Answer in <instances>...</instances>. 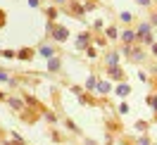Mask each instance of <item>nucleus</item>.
<instances>
[{
    "instance_id": "f257e3e1",
    "label": "nucleus",
    "mask_w": 157,
    "mask_h": 145,
    "mask_svg": "<svg viewBox=\"0 0 157 145\" xmlns=\"http://www.w3.org/2000/svg\"><path fill=\"white\" fill-rule=\"evenodd\" d=\"M50 29H52V26H50ZM67 29H64V26H55V29H52V38L55 40H67Z\"/></svg>"
},
{
    "instance_id": "f03ea898",
    "label": "nucleus",
    "mask_w": 157,
    "mask_h": 145,
    "mask_svg": "<svg viewBox=\"0 0 157 145\" xmlns=\"http://www.w3.org/2000/svg\"><path fill=\"white\" fill-rule=\"evenodd\" d=\"M88 33H81V36H78L76 38V48H88Z\"/></svg>"
},
{
    "instance_id": "7ed1b4c3",
    "label": "nucleus",
    "mask_w": 157,
    "mask_h": 145,
    "mask_svg": "<svg viewBox=\"0 0 157 145\" xmlns=\"http://www.w3.org/2000/svg\"><path fill=\"white\" fill-rule=\"evenodd\" d=\"M117 62H119V55H117V52H109V55H107V64H109V67H117Z\"/></svg>"
},
{
    "instance_id": "20e7f679",
    "label": "nucleus",
    "mask_w": 157,
    "mask_h": 145,
    "mask_svg": "<svg viewBox=\"0 0 157 145\" xmlns=\"http://www.w3.org/2000/svg\"><path fill=\"white\" fill-rule=\"evenodd\" d=\"M121 38L126 40V43H133V40H136V31H124V36H121Z\"/></svg>"
},
{
    "instance_id": "39448f33",
    "label": "nucleus",
    "mask_w": 157,
    "mask_h": 145,
    "mask_svg": "<svg viewBox=\"0 0 157 145\" xmlns=\"http://www.w3.org/2000/svg\"><path fill=\"white\" fill-rule=\"evenodd\" d=\"M109 76L112 78H121V69L119 67H109Z\"/></svg>"
},
{
    "instance_id": "423d86ee",
    "label": "nucleus",
    "mask_w": 157,
    "mask_h": 145,
    "mask_svg": "<svg viewBox=\"0 0 157 145\" xmlns=\"http://www.w3.org/2000/svg\"><path fill=\"white\" fill-rule=\"evenodd\" d=\"M48 69H50V71H57V69H59V59L52 57V59H50V64H48Z\"/></svg>"
},
{
    "instance_id": "0eeeda50",
    "label": "nucleus",
    "mask_w": 157,
    "mask_h": 145,
    "mask_svg": "<svg viewBox=\"0 0 157 145\" xmlns=\"http://www.w3.org/2000/svg\"><path fill=\"white\" fill-rule=\"evenodd\" d=\"M95 88H98L100 93H107V90H109V83H107V81H102V83H98Z\"/></svg>"
},
{
    "instance_id": "6e6552de",
    "label": "nucleus",
    "mask_w": 157,
    "mask_h": 145,
    "mask_svg": "<svg viewBox=\"0 0 157 145\" xmlns=\"http://www.w3.org/2000/svg\"><path fill=\"white\" fill-rule=\"evenodd\" d=\"M117 95H128V86H117Z\"/></svg>"
},
{
    "instance_id": "1a4fd4ad",
    "label": "nucleus",
    "mask_w": 157,
    "mask_h": 145,
    "mask_svg": "<svg viewBox=\"0 0 157 145\" xmlns=\"http://www.w3.org/2000/svg\"><path fill=\"white\" fill-rule=\"evenodd\" d=\"M40 55L43 57H52V48H40Z\"/></svg>"
},
{
    "instance_id": "9d476101",
    "label": "nucleus",
    "mask_w": 157,
    "mask_h": 145,
    "mask_svg": "<svg viewBox=\"0 0 157 145\" xmlns=\"http://www.w3.org/2000/svg\"><path fill=\"white\" fill-rule=\"evenodd\" d=\"M10 105L14 107V109H21V100H17V97H12V100H10Z\"/></svg>"
},
{
    "instance_id": "9b49d317",
    "label": "nucleus",
    "mask_w": 157,
    "mask_h": 145,
    "mask_svg": "<svg viewBox=\"0 0 157 145\" xmlns=\"http://www.w3.org/2000/svg\"><path fill=\"white\" fill-rule=\"evenodd\" d=\"M147 105L152 107V109H157V97H147Z\"/></svg>"
},
{
    "instance_id": "f8f14e48",
    "label": "nucleus",
    "mask_w": 157,
    "mask_h": 145,
    "mask_svg": "<svg viewBox=\"0 0 157 145\" xmlns=\"http://www.w3.org/2000/svg\"><path fill=\"white\" fill-rule=\"evenodd\" d=\"M95 86H98V83H95V78L90 76V78H88V81H86V88H95Z\"/></svg>"
},
{
    "instance_id": "ddd939ff",
    "label": "nucleus",
    "mask_w": 157,
    "mask_h": 145,
    "mask_svg": "<svg viewBox=\"0 0 157 145\" xmlns=\"http://www.w3.org/2000/svg\"><path fill=\"white\" fill-rule=\"evenodd\" d=\"M19 57H24V59H29V57H31V50H21V52H19Z\"/></svg>"
},
{
    "instance_id": "4468645a",
    "label": "nucleus",
    "mask_w": 157,
    "mask_h": 145,
    "mask_svg": "<svg viewBox=\"0 0 157 145\" xmlns=\"http://www.w3.org/2000/svg\"><path fill=\"white\" fill-rule=\"evenodd\" d=\"M107 36L109 38H117V29H107Z\"/></svg>"
},
{
    "instance_id": "2eb2a0df",
    "label": "nucleus",
    "mask_w": 157,
    "mask_h": 145,
    "mask_svg": "<svg viewBox=\"0 0 157 145\" xmlns=\"http://www.w3.org/2000/svg\"><path fill=\"white\" fill-rule=\"evenodd\" d=\"M121 21H131V14H128V12H121Z\"/></svg>"
},
{
    "instance_id": "dca6fc26",
    "label": "nucleus",
    "mask_w": 157,
    "mask_h": 145,
    "mask_svg": "<svg viewBox=\"0 0 157 145\" xmlns=\"http://www.w3.org/2000/svg\"><path fill=\"white\" fill-rule=\"evenodd\" d=\"M0 81H10V76H7L5 71H0Z\"/></svg>"
},
{
    "instance_id": "f3484780",
    "label": "nucleus",
    "mask_w": 157,
    "mask_h": 145,
    "mask_svg": "<svg viewBox=\"0 0 157 145\" xmlns=\"http://www.w3.org/2000/svg\"><path fill=\"white\" fill-rule=\"evenodd\" d=\"M138 145H150V143H147V138H140V140H138Z\"/></svg>"
},
{
    "instance_id": "a211bd4d",
    "label": "nucleus",
    "mask_w": 157,
    "mask_h": 145,
    "mask_svg": "<svg viewBox=\"0 0 157 145\" xmlns=\"http://www.w3.org/2000/svg\"><path fill=\"white\" fill-rule=\"evenodd\" d=\"M138 2H140V5H150V0H138Z\"/></svg>"
},
{
    "instance_id": "6ab92c4d",
    "label": "nucleus",
    "mask_w": 157,
    "mask_h": 145,
    "mask_svg": "<svg viewBox=\"0 0 157 145\" xmlns=\"http://www.w3.org/2000/svg\"><path fill=\"white\" fill-rule=\"evenodd\" d=\"M152 24H155V26H157V14H155V17H152Z\"/></svg>"
},
{
    "instance_id": "aec40b11",
    "label": "nucleus",
    "mask_w": 157,
    "mask_h": 145,
    "mask_svg": "<svg viewBox=\"0 0 157 145\" xmlns=\"http://www.w3.org/2000/svg\"><path fill=\"white\" fill-rule=\"evenodd\" d=\"M0 97H2V93H0Z\"/></svg>"
},
{
    "instance_id": "412c9836",
    "label": "nucleus",
    "mask_w": 157,
    "mask_h": 145,
    "mask_svg": "<svg viewBox=\"0 0 157 145\" xmlns=\"http://www.w3.org/2000/svg\"><path fill=\"white\" fill-rule=\"evenodd\" d=\"M59 2H62V0H59Z\"/></svg>"
}]
</instances>
